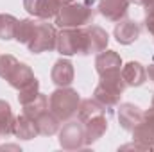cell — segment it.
I'll list each match as a JSON object with an SVG mask.
<instances>
[{"mask_svg": "<svg viewBox=\"0 0 154 152\" xmlns=\"http://www.w3.org/2000/svg\"><path fill=\"white\" fill-rule=\"evenodd\" d=\"M106 109L95 100V99H86L81 100L79 111H77V120L84 127V143L93 145L102 134L108 131V118H106Z\"/></svg>", "mask_w": 154, "mask_h": 152, "instance_id": "1", "label": "cell"}, {"mask_svg": "<svg viewBox=\"0 0 154 152\" xmlns=\"http://www.w3.org/2000/svg\"><path fill=\"white\" fill-rule=\"evenodd\" d=\"M0 77L4 81L9 82V86H13L14 90H23L34 82H38V79L34 77L32 70L20 63L16 57L5 54V56H0Z\"/></svg>", "mask_w": 154, "mask_h": 152, "instance_id": "2", "label": "cell"}, {"mask_svg": "<svg viewBox=\"0 0 154 152\" xmlns=\"http://www.w3.org/2000/svg\"><path fill=\"white\" fill-rule=\"evenodd\" d=\"M90 4H93V0H86L82 4L72 2V4L63 5L56 14V25L61 29H75V27L90 25L95 16Z\"/></svg>", "mask_w": 154, "mask_h": 152, "instance_id": "3", "label": "cell"}, {"mask_svg": "<svg viewBox=\"0 0 154 152\" xmlns=\"http://www.w3.org/2000/svg\"><path fill=\"white\" fill-rule=\"evenodd\" d=\"M81 106V97L75 90H72L70 86L65 88H57L50 99H48V108L50 111L56 114L61 122H68L72 120L79 111Z\"/></svg>", "mask_w": 154, "mask_h": 152, "instance_id": "4", "label": "cell"}, {"mask_svg": "<svg viewBox=\"0 0 154 152\" xmlns=\"http://www.w3.org/2000/svg\"><path fill=\"white\" fill-rule=\"evenodd\" d=\"M56 48L61 56H75L86 54V36H84V27H75V29H61L57 32V43Z\"/></svg>", "mask_w": 154, "mask_h": 152, "instance_id": "5", "label": "cell"}, {"mask_svg": "<svg viewBox=\"0 0 154 152\" xmlns=\"http://www.w3.org/2000/svg\"><path fill=\"white\" fill-rule=\"evenodd\" d=\"M57 43V31L52 23H48L47 20H39L36 22L34 32L27 43V48L32 54H41V52H52L56 48Z\"/></svg>", "mask_w": 154, "mask_h": 152, "instance_id": "6", "label": "cell"}, {"mask_svg": "<svg viewBox=\"0 0 154 152\" xmlns=\"http://www.w3.org/2000/svg\"><path fill=\"white\" fill-rule=\"evenodd\" d=\"M84 127L79 120H68L61 129H59V145L65 150H77L86 147L84 143Z\"/></svg>", "mask_w": 154, "mask_h": 152, "instance_id": "7", "label": "cell"}, {"mask_svg": "<svg viewBox=\"0 0 154 152\" xmlns=\"http://www.w3.org/2000/svg\"><path fill=\"white\" fill-rule=\"evenodd\" d=\"M133 140L143 143L149 150H154V108L143 111V120L131 131Z\"/></svg>", "mask_w": 154, "mask_h": 152, "instance_id": "8", "label": "cell"}, {"mask_svg": "<svg viewBox=\"0 0 154 152\" xmlns=\"http://www.w3.org/2000/svg\"><path fill=\"white\" fill-rule=\"evenodd\" d=\"M84 36H86V54H99L102 50L108 48V43H109V34L99 27V25H86L84 27Z\"/></svg>", "mask_w": 154, "mask_h": 152, "instance_id": "9", "label": "cell"}, {"mask_svg": "<svg viewBox=\"0 0 154 152\" xmlns=\"http://www.w3.org/2000/svg\"><path fill=\"white\" fill-rule=\"evenodd\" d=\"M95 70L99 77L108 75V74H115L122 70V59L115 50H102L99 52V56L95 57Z\"/></svg>", "mask_w": 154, "mask_h": 152, "instance_id": "10", "label": "cell"}, {"mask_svg": "<svg viewBox=\"0 0 154 152\" xmlns=\"http://www.w3.org/2000/svg\"><path fill=\"white\" fill-rule=\"evenodd\" d=\"M140 32H142V27H140L138 22H134V20H120L115 25L113 36L120 45H131V43H134L140 38Z\"/></svg>", "mask_w": 154, "mask_h": 152, "instance_id": "11", "label": "cell"}, {"mask_svg": "<svg viewBox=\"0 0 154 152\" xmlns=\"http://www.w3.org/2000/svg\"><path fill=\"white\" fill-rule=\"evenodd\" d=\"M23 7L31 16H36L39 20L56 18L59 11L54 0H23Z\"/></svg>", "mask_w": 154, "mask_h": 152, "instance_id": "12", "label": "cell"}, {"mask_svg": "<svg viewBox=\"0 0 154 152\" xmlns=\"http://www.w3.org/2000/svg\"><path fill=\"white\" fill-rule=\"evenodd\" d=\"M97 9L106 20L120 22L129 11V0H100Z\"/></svg>", "mask_w": 154, "mask_h": 152, "instance_id": "13", "label": "cell"}, {"mask_svg": "<svg viewBox=\"0 0 154 152\" xmlns=\"http://www.w3.org/2000/svg\"><path fill=\"white\" fill-rule=\"evenodd\" d=\"M74 75H75L74 65L68 59H57L52 66V72H50V79L57 88L70 86L74 82Z\"/></svg>", "mask_w": 154, "mask_h": 152, "instance_id": "14", "label": "cell"}, {"mask_svg": "<svg viewBox=\"0 0 154 152\" xmlns=\"http://www.w3.org/2000/svg\"><path fill=\"white\" fill-rule=\"evenodd\" d=\"M116 116H118V123L122 125V129L133 131V129L143 120V111H142L138 106L125 102V104H120Z\"/></svg>", "mask_w": 154, "mask_h": 152, "instance_id": "15", "label": "cell"}, {"mask_svg": "<svg viewBox=\"0 0 154 152\" xmlns=\"http://www.w3.org/2000/svg\"><path fill=\"white\" fill-rule=\"evenodd\" d=\"M120 74H122V79H124L125 86L138 88V86H142L147 81V70L138 61H129L127 65H124L122 70H120Z\"/></svg>", "mask_w": 154, "mask_h": 152, "instance_id": "16", "label": "cell"}, {"mask_svg": "<svg viewBox=\"0 0 154 152\" xmlns=\"http://www.w3.org/2000/svg\"><path fill=\"white\" fill-rule=\"evenodd\" d=\"M34 123H36L38 134H41V136H52V134L59 132V123H61V120L52 113L50 109H47V111H43V113L34 120Z\"/></svg>", "mask_w": 154, "mask_h": 152, "instance_id": "17", "label": "cell"}, {"mask_svg": "<svg viewBox=\"0 0 154 152\" xmlns=\"http://www.w3.org/2000/svg\"><path fill=\"white\" fill-rule=\"evenodd\" d=\"M13 134L16 138H20V140H32V138H36L38 136V129H36L34 120L29 118V116H25L23 113L20 114V116H16Z\"/></svg>", "mask_w": 154, "mask_h": 152, "instance_id": "18", "label": "cell"}, {"mask_svg": "<svg viewBox=\"0 0 154 152\" xmlns=\"http://www.w3.org/2000/svg\"><path fill=\"white\" fill-rule=\"evenodd\" d=\"M120 97H122V93H116L113 90H109V88H106L104 84H97V88L93 90V99L104 108V109H109V108H115L120 104Z\"/></svg>", "mask_w": 154, "mask_h": 152, "instance_id": "19", "label": "cell"}, {"mask_svg": "<svg viewBox=\"0 0 154 152\" xmlns=\"http://www.w3.org/2000/svg\"><path fill=\"white\" fill-rule=\"evenodd\" d=\"M14 120L16 116L11 111L9 102L0 100V136H9L14 131Z\"/></svg>", "mask_w": 154, "mask_h": 152, "instance_id": "20", "label": "cell"}, {"mask_svg": "<svg viewBox=\"0 0 154 152\" xmlns=\"http://www.w3.org/2000/svg\"><path fill=\"white\" fill-rule=\"evenodd\" d=\"M22 108H23V114H25V116H29V118L36 120L43 111H47V109H48V97H47V95H43V93H38V95H36V99H32L31 102L23 104Z\"/></svg>", "mask_w": 154, "mask_h": 152, "instance_id": "21", "label": "cell"}, {"mask_svg": "<svg viewBox=\"0 0 154 152\" xmlns=\"http://www.w3.org/2000/svg\"><path fill=\"white\" fill-rule=\"evenodd\" d=\"M34 27H36V20H29V18L18 20L16 29H14V39H16L18 43L27 45L29 39H31V36H32V32H34Z\"/></svg>", "mask_w": 154, "mask_h": 152, "instance_id": "22", "label": "cell"}, {"mask_svg": "<svg viewBox=\"0 0 154 152\" xmlns=\"http://www.w3.org/2000/svg\"><path fill=\"white\" fill-rule=\"evenodd\" d=\"M18 20L13 14H0V39L9 41L14 39V29Z\"/></svg>", "mask_w": 154, "mask_h": 152, "instance_id": "23", "label": "cell"}, {"mask_svg": "<svg viewBox=\"0 0 154 152\" xmlns=\"http://www.w3.org/2000/svg\"><path fill=\"white\" fill-rule=\"evenodd\" d=\"M38 93H39V82H34V84H31V86H27V88L18 91V102L23 106V104L31 102L32 99H36Z\"/></svg>", "mask_w": 154, "mask_h": 152, "instance_id": "24", "label": "cell"}, {"mask_svg": "<svg viewBox=\"0 0 154 152\" xmlns=\"http://www.w3.org/2000/svg\"><path fill=\"white\" fill-rule=\"evenodd\" d=\"M145 29L154 38V13H147L145 14Z\"/></svg>", "mask_w": 154, "mask_h": 152, "instance_id": "25", "label": "cell"}, {"mask_svg": "<svg viewBox=\"0 0 154 152\" xmlns=\"http://www.w3.org/2000/svg\"><path fill=\"white\" fill-rule=\"evenodd\" d=\"M145 70H147V77H149V79L154 82V61L149 65V68H145Z\"/></svg>", "mask_w": 154, "mask_h": 152, "instance_id": "26", "label": "cell"}, {"mask_svg": "<svg viewBox=\"0 0 154 152\" xmlns=\"http://www.w3.org/2000/svg\"><path fill=\"white\" fill-rule=\"evenodd\" d=\"M143 7H145V14H147V13H154V0H149Z\"/></svg>", "mask_w": 154, "mask_h": 152, "instance_id": "27", "label": "cell"}, {"mask_svg": "<svg viewBox=\"0 0 154 152\" xmlns=\"http://www.w3.org/2000/svg\"><path fill=\"white\" fill-rule=\"evenodd\" d=\"M54 2H56V5H57V7L61 9L63 5H66V4H72L74 0H54Z\"/></svg>", "mask_w": 154, "mask_h": 152, "instance_id": "28", "label": "cell"}, {"mask_svg": "<svg viewBox=\"0 0 154 152\" xmlns=\"http://www.w3.org/2000/svg\"><path fill=\"white\" fill-rule=\"evenodd\" d=\"M149 0H129V4H136V5H145Z\"/></svg>", "mask_w": 154, "mask_h": 152, "instance_id": "29", "label": "cell"}, {"mask_svg": "<svg viewBox=\"0 0 154 152\" xmlns=\"http://www.w3.org/2000/svg\"><path fill=\"white\" fill-rule=\"evenodd\" d=\"M151 106H152V108H154V95H152V104H151Z\"/></svg>", "mask_w": 154, "mask_h": 152, "instance_id": "30", "label": "cell"}]
</instances>
